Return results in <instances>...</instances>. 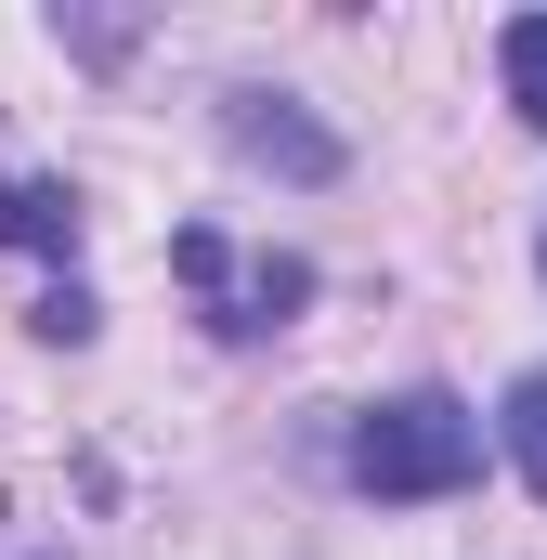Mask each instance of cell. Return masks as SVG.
<instances>
[{
	"mask_svg": "<svg viewBox=\"0 0 547 560\" xmlns=\"http://www.w3.org/2000/svg\"><path fill=\"white\" fill-rule=\"evenodd\" d=\"M352 482H365L379 509L456 495V482H482V418H469L456 392H392V405L352 418Z\"/></svg>",
	"mask_w": 547,
	"mask_h": 560,
	"instance_id": "1",
	"label": "cell"
},
{
	"mask_svg": "<svg viewBox=\"0 0 547 560\" xmlns=\"http://www.w3.org/2000/svg\"><path fill=\"white\" fill-rule=\"evenodd\" d=\"M496 443H509V469L547 495V365H522V378H509V405H496Z\"/></svg>",
	"mask_w": 547,
	"mask_h": 560,
	"instance_id": "6",
	"label": "cell"
},
{
	"mask_svg": "<svg viewBox=\"0 0 547 560\" xmlns=\"http://www.w3.org/2000/svg\"><path fill=\"white\" fill-rule=\"evenodd\" d=\"M222 143L248 156V170H274V183H339V131L326 118H300V92H222Z\"/></svg>",
	"mask_w": 547,
	"mask_h": 560,
	"instance_id": "3",
	"label": "cell"
},
{
	"mask_svg": "<svg viewBox=\"0 0 547 560\" xmlns=\"http://www.w3.org/2000/svg\"><path fill=\"white\" fill-rule=\"evenodd\" d=\"M0 248H26V261H66V248H79V196L13 170V183H0Z\"/></svg>",
	"mask_w": 547,
	"mask_h": 560,
	"instance_id": "4",
	"label": "cell"
},
{
	"mask_svg": "<svg viewBox=\"0 0 547 560\" xmlns=\"http://www.w3.org/2000/svg\"><path fill=\"white\" fill-rule=\"evenodd\" d=\"M535 261H547V248H535Z\"/></svg>",
	"mask_w": 547,
	"mask_h": 560,
	"instance_id": "8",
	"label": "cell"
},
{
	"mask_svg": "<svg viewBox=\"0 0 547 560\" xmlns=\"http://www.w3.org/2000/svg\"><path fill=\"white\" fill-rule=\"evenodd\" d=\"M170 275L209 300V326H222V339H274V326L313 300V261H300V248H235V235H209V222H183V235H170Z\"/></svg>",
	"mask_w": 547,
	"mask_h": 560,
	"instance_id": "2",
	"label": "cell"
},
{
	"mask_svg": "<svg viewBox=\"0 0 547 560\" xmlns=\"http://www.w3.org/2000/svg\"><path fill=\"white\" fill-rule=\"evenodd\" d=\"M26 326H39V339H66V352H79V339H92V326H105V313H92V287H53V300H39V313H26Z\"/></svg>",
	"mask_w": 547,
	"mask_h": 560,
	"instance_id": "7",
	"label": "cell"
},
{
	"mask_svg": "<svg viewBox=\"0 0 547 560\" xmlns=\"http://www.w3.org/2000/svg\"><path fill=\"white\" fill-rule=\"evenodd\" d=\"M496 79H509L522 131H547V13H509V26H496Z\"/></svg>",
	"mask_w": 547,
	"mask_h": 560,
	"instance_id": "5",
	"label": "cell"
}]
</instances>
